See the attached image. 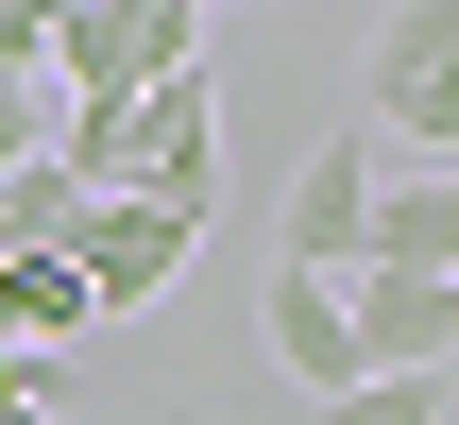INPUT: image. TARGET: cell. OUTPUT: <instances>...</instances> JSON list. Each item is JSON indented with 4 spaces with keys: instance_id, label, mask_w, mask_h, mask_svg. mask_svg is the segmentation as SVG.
Instances as JSON below:
<instances>
[{
    "instance_id": "6da1fadb",
    "label": "cell",
    "mask_w": 459,
    "mask_h": 425,
    "mask_svg": "<svg viewBox=\"0 0 459 425\" xmlns=\"http://www.w3.org/2000/svg\"><path fill=\"white\" fill-rule=\"evenodd\" d=\"M51 170L119 187V204H170L204 239V204H221V102H204V68L153 85V102H51Z\"/></svg>"
},
{
    "instance_id": "7a4b0ae2",
    "label": "cell",
    "mask_w": 459,
    "mask_h": 425,
    "mask_svg": "<svg viewBox=\"0 0 459 425\" xmlns=\"http://www.w3.org/2000/svg\"><path fill=\"white\" fill-rule=\"evenodd\" d=\"M204 68L187 0H51V102H153Z\"/></svg>"
},
{
    "instance_id": "3957f363",
    "label": "cell",
    "mask_w": 459,
    "mask_h": 425,
    "mask_svg": "<svg viewBox=\"0 0 459 425\" xmlns=\"http://www.w3.org/2000/svg\"><path fill=\"white\" fill-rule=\"evenodd\" d=\"M358 153L375 170H443L459 153V34L409 0L392 34H375V68H358Z\"/></svg>"
},
{
    "instance_id": "277c9868",
    "label": "cell",
    "mask_w": 459,
    "mask_h": 425,
    "mask_svg": "<svg viewBox=\"0 0 459 425\" xmlns=\"http://www.w3.org/2000/svg\"><path fill=\"white\" fill-rule=\"evenodd\" d=\"M341 324H358V375H443L459 256H358V273H341Z\"/></svg>"
},
{
    "instance_id": "5b68a950",
    "label": "cell",
    "mask_w": 459,
    "mask_h": 425,
    "mask_svg": "<svg viewBox=\"0 0 459 425\" xmlns=\"http://www.w3.org/2000/svg\"><path fill=\"white\" fill-rule=\"evenodd\" d=\"M170 273H187V221H170V204H119V187H85V221H68V290H85V324L153 307Z\"/></svg>"
},
{
    "instance_id": "8992f818",
    "label": "cell",
    "mask_w": 459,
    "mask_h": 425,
    "mask_svg": "<svg viewBox=\"0 0 459 425\" xmlns=\"http://www.w3.org/2000/svg\"><path fill=\"white\" fill-rule=\"evenodd\" d=\"M358 239H375V153H358V136H324V153L290 170V221H273V273H324V290H341V273H358Z\"/></svg>"
},
{
    "instance_id": "52a82bcc",
    "label": "cell",
    "mask_w": 459,
    "mask_h": 425,
    "mask_svg": "<svg viewBox=\"0 0 459 425\" xmlns=\"http://www.w3.org/2000/svg\"><path fill=\"white\" fill-rule=\"evenodd\" d=\"M255 358H273L307 409L358 392V324H341V290H324V273H273V290H255Z\"/></svg>"
},
{
    "instance_id": "ba28073f",
    "label": "cell",
    "mask_w": 459,
    "mask_h": 425,
    "mask_svg": "<svg viewBox=\"0 0 459 425\" xmlns=\"http://www.w3.org/2000/svg\"><path fill=\"white\" fill-rule=\"evenodd\" d=\"M68 221H85V187L34 153V170H0V256H68Z\"/></svg>"
},
{
    "instance_id": "9c48e42d",
    "label": "cell",
    "mask_w": 459,
    "mask_h": 425,
    "mask_svg": "<svg viewBox=\"0 0 459 425\" xmlns=\"http://www.w3.org/2000/svg\"><path fill=\"white\" fill-rule=\"evenodd\" d=\"M324 425H459L443 375H358V392H324Z\"/></svg>"
},
{
    "instance_id": "30bf717a",
    "label": "cell",
    "mask_w": 459,
    "mask_h": 425,
    "mask_svg": "<svg viewBox=\"0 0 459 425\" xmlns=\"http://www.w3.org/2000/svg\"><path fill=\"white\" fill-rule=\"evenodd\" d=\"M51 153V85H0V170H34Z\"/></svg>"
},
{
    "instance_id": "8fae6325",
    "label": "cell",
    "mask_w": 459,
    "mask_h": 425,
    "mask_svg": "<svg viewBox=\"0 0 459 425\" xmlns=\"http://www.w3.org/2000/svg\"><path fill=\"white\" fill-rule=\"evenodd\" d=\"M0 425H51V409H0Z\"/></svg>"
}]
</instances>
